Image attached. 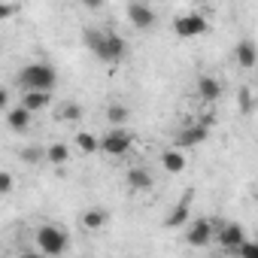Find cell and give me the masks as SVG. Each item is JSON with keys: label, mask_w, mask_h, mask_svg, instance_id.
<instances>
[{"label": "cell", "mask_w": 258, "mask_h": 258, "mask_svg": "<svg viewBox=\"0 0 258 258\" xmlns=\"http://www.w3.org/2000/svg\"><path fill=\"white\" fill-rule=\"evenodd\" d=\"M19 103H25L31 112H40V109H46L49 103H52V91H22V100Z\"/></svg>", "instance_id": "18"}, {"label": "cell", "mask_w": 258, "mask_h": 258, "mask_svg": "<svg viewBox=\"0 0 258 258\" xmlns=\"http://www.w3.org/2000/svg\"><path fill=\"white\" fill-rule=\"evenodd\" d=\"M79 4H82L88 13H97V10H103V4H106V0H79Z\"/></svg>", "instance_id": "26"}, {"label": "cell", "mask_w": 258, "mask_h": 258, "mask_svg": "<svg viewBox=\"0 0 258 258\" xmlns=\"http://www.w3.org/2000/svg\"><path fill=\"white\" fill-rule=\"evenodd\" d=\"M216 240H219V246H222L225 252H234V249L246 240V231H243V225H237V222L219 219V222H216Z\"/></svg>", "instance_id": "8"}, {"label": "cell", "mask_w": 258, "mask_h": 258, "mask_svg": "<svg viewBox=\"0 0 258 258\" xmlns=\"http://www.w3.org/2000/svg\"><path fill=\"white\" fill-rule=\"evenodd\" d=\"M252 237H255V240H258V228H255V234H252Z\"/></svg>", "instance_id": "30"}, {"label": "cell", "mask_w": 258, "mask_h": 258, "mask_svg": "<svg viewBox=\"0 0 258 258\" xmlns=\"http://www.w3.org/2000/svg\"><path fill=\"white\" fill-rule=\"evenodd\" d=\"M10 106H13V103H10V91H0V109H4V112H7Z\"/></svg>", "instance_id": "28"}, {"label": "cell", "mask_w": 258, "mask_h": 258, "mask_svg": "<svg viewBox=\"0 0 258 258\" xmlns=\"http://www.w3.org/2000/svg\"><path fill=\"white\" fill-rule=\"evenodd\" d=\"M106 222H109V213H106L103 207H88V210L82 213V228H85L88 234H100V231L106 228Z\"/></svg>", "instance_id": "14"}, {"label": "cell", "mask_w": 258, "mask_h": 258, "mask_svg": "<svg viewBox=\"0 0 258 258\" xmlns=\"http://www.w3.org/2000/svg\"><path fill=\"white\" fill-rule=\"evenodd\" d=\"M34 240H37V252H40V255H49V258L64 255V252H67V246H70L67 231H64L61 225H52V222L40 225V228H37V234H34Z\"/></svg>", "instance_id": "3"}, {"label": "cell", "mask_w": 258, "mask_h": 258, "mask_svg": "<svg viewBox=\"0 0 258 258\" xmlns=\"http://www.w3.org/2000/svg\"><path fill=\"white\" fill-rule=\"evenodd\" d=\"M124 182H127V188L131 191H152V185H155V176H152V170H146V167H131L127 170V176H124Z\"/></svg>", "instance_id": "13"}, {"label": "cell", "mask_w": 258, "mask_h": 258, "mask_svg": "<svg viewBox=\"0 0 258 258\" xmlns=\"http://www.w3.org/2000/svg\"><path fill=\"white\" fill-rule=\"evenodd\" d=\"M185 155H182V149L179 146H173V149H164L161 152V167L167 170V173H182L185 170Z\"/></svg>", "instance_id": "17"}, {"label": "cell", "mask_w": 258, "mask_h": 258, "mask_svg": "<svg viewBox=\"0 0 258 258\" xmlns=\"http://www.w3.org/2000/svg\"><path fill=\"white\" fill-rule=\"evenodd\" d=\"M195 94H198L204 103H216V100L222 97V79H216V76H210V73L198 76V79H195Z\"/></svg>", "instance_id": "10"}, {"label": "cell", "mask_w": 258, "mask_h": 258, "mask_svg": "<svg viewBox=\"0 0 258 258\" xmlns=\"http://www.w3.org/2000/svg\"><path fill=\"white\" fill-rule=\"evenodd\" d=\"M234 58H237V64H240L243 70H249V67L258 64V46H255L252 40H240L237 49H234Z\"/></svg>", "instance_id": "15"}, {"label": "cell", "mask_w": 258, "mask_h": 258, "mask_svg": "<svg viewBox=\"0 0 258 258\" xmlns=\"http://www.w3.org/2000/svg\"><path fill=\"white\" fill-rule=\"evenodd\" d=\"M127 22H131L137 31H152L155 22H158V16H155L149 0H134V4L127 7Z\"/></svg>", "instance_id": "9"}, {"label": "cell", "mask_w": 258, "mask_h": 258, "mask_svg": "<svg viewBox=\"0 0 258 258\" xmlns=\"http://www.w3.org/2000/svg\"><path fill=\"white\" fill-rule=\"evenodd\" d=\"M82 43H85V49H88L97 61H103V64H118V61H124V55H127V43H124L115 31L85 28V31H82Z\"/></svg>", "instance_id": "1"}, {"label": "cell", "mask_w": 258, "mask_h": 258, "mask_svg": "<svg viewBox=\"0 0 258 258\" xmlns=\"http://www.w3.org/2000/svg\"><path fill=\"white\" fill-rule=\"evenodd\" d=\"M234 255H240V258H258V240L252 237V240H243L237 249H234Z\"/></svg>", "instance_id": "23"}, {"label": "cell", "mask_w": 258, "mask_h": 258, "mask_svg": "<svg viewBox=\"0 0 258 258\" xmlns=\"http://www.w3.org/2000/svg\"><path fill=\"white\" fill-rule=\"evenodd\" d=\"M13 182H16V179H13V173H10V170L0 173V191H4V195H10V191H13Z\"/></svg>", "instance_id": "25"}, {"label": "cell", "mask_w": 258, "mask_h": 258, "mask_svg": "<svg viewBox=\"0 0 258 258\" xmlns=\"http://www.w3.org/2000/svg\"><path fill=\"white\" fill-rule=\"evenodd\" d=\"M13 13H16V4H10V0H7V4L0 7V19H13Z\"/></svg>", "instance_id": "27"}, {"label": "cell", "mask_w": 258, "mask_h": 258, "mask_svg": "<svg viewBox=\"0 0 258 258\" xmlns=\"http://www.w3.org/2000/svg\"><path fill=\"white\" fill-rule=\"evenodd\" d=\"M16 82H19L22 91H31V88L34 91H52L58 85V70L49 61H31L19 70Z\"/></svg>", "instance_id": "2"}, {"label": "cell", "mask_w": 258, "mask_h": 258, "mask_svg": "<svg viewBox=\"0 0 258 258\" xmlns=\"http://www.w3.org/2000/svg\"><path fill=\"white\" fill-rule=\"evenodd\" d=\"M210 31V22H207V16L204 13H182V16H176L173 19V34L179 37V40H201L204 34Z\"/></svg>", "instance_id": "5"}, {"label": "cell", "mask_w": 258, "mask_h": 258, "mask_svg": "<svg viewBox=\"0 0 258 258\" xmlns=\"http://www.w3.org/2000/svg\"><path fill=\"white\" fill-rule=\"evenodd\" d=\"M106 118H109V124H127L131 109L121 106V103H109V106H106Z\"/></svg>", "instance_id": "21"}, {"label": "cell", "mask_w": 258, "mask_h": 258, "mask_svg": "<svg viewBox=\"0 0 258 258\" xmlns=\"http://www.w3.org/2000/svg\"><path fill=\"white\" fill-rule=\"evenodd\" d=\"M255 201H258V182H255Z\"/></svg>", "instance_id": "29"}, {"label": "cell", "mask_w": 258, "mask_h": 258, "mask_svg": "<svg viewBox=\"0 0 258 258\" xmlns=\"http://www.w3.org/2000/svg\"><path fill=\"white\" fill-rule=\"evenodd\" d=\"M188 219H191V191H185L179 198V204L173 207V213L164 219V228H188Z\"/></svg>", "instance_id": "11"}, {"label": "cell", "mask_w": 258, "mask_h": 258, "mask_svg": "<svg viewBox=\"0 0 258 258\" xmlns=\"http://www.w3.org/2000/svg\"><path fill=\"white\" fill-rule=\"evenodd\" d=\"M216 240V222L213 219H195L188 222V234H185V243L195 246V249H204Z\"/></svg>", "instance_id": "6"}, {"label": "cell", "mask_w": 258, "mask_h": 258, "mask_svg": "<svg viewBox=\"0 0 258 258\" xmlns=\"http://www.w3.org/2000/svg\"><path fill=\"white\" fill-rule=\"evenodd\" d=\"M73 146H76L82 155H97V152H100V137L91 134V131H76V134H73Z\"/></svg>", "instance_id": "16"}, {"label": "cell", "mask_w": 258, "mask_h": 258, "mask_svg": "<svg viewBox=\"0 0 258 258\" xmlns=\"http://www.w3.org/2000/svg\"><path fill=\"white\" fill-rule=\"evenodd\" d=\"M46 161L55 164V167H64V164L70 161V146H67V143H52V146L46 149Z\"/></svg>", "instance_id": "19"}, {"label": "cell", "mask_w": 258, "mask_h": 258, "mask_svg": "<svg viewBox=\"0 0 258 258\" xmlns=\"http://www.w3.org/2000/svg\"><path fill=\"white\" fill-rule=\"evenodd\" d=\"M19 158H22L25 164H40V161H46V149H43V146H25V149L19 152Z\"/></svg>", "instance_id": "22"}, {"label": "cell", "mask_w": 258, "mask_h": 258, "mask_svg": "<svg viewBox=\"0 0 258 258\" xmlns=\"http://www.w3.org/2000/svg\"><path fill=\"white\" fill-rule=\"evenodd\" d=\"M55 118H58V121H79V118H82V106H79L76 100H67V103L58 106Z\"/></svg>", "instance_id": "20"}, {"label": "cell", "mask_w": 258, "mask_h": 258, "mask_svg": "<svg viewBox=\"0 0 258 258\" xmlns=\"http://www.w3.org/2000/svg\"><path fill=\"white\" fill-rule=\"evenodd\" d=\"M134 146V134L127 131L124 124H112L109 131L100 137V152L109 155V158H124Z\"/></svg>", "instance_id": "4"}, {"label": "cell", "mask_w": 258, "mask_h": 258, "mask_svg": "<svg viewBox=\"0 0 258 258\" xmlns=\"http://www.w3.org/2000/svg\"><path fill=\"white\" fill-rule=\"evenodd\" d=\"M210 137V124L201 118V121H191V124H185V127H179L176 131V146L179 149H195V146H201L204 140Z\"/></svg>", "instance_id": "7"}, {"label": "cell", "mask_w": 258, "mask_h": 258, "mask_svg": "<svg viewBox=\"0 0 258 258\" xmlns=\"http://www.w3.org/2000/svg\"><path fill=\"white\" fill-rule=\"evenodd\" d=\"M237 106H240V112H243V115H249V112H252L255 97H252V91H249V88H240V94H237Z\"/></svg>", "instance_id": "24"}, {"label": "cell", "mask_w": 258, "mask_h": 258, "mask_svg": "<svg viewBox=\"0 0 258 258\" xmlns=\"http://www.w3.org/2000/svg\"><path fill=\"white\" fill-rule=\"evenodd\" d=\"M31 118H34V112H31L25 103L7 109V124H10V131H16V134H25V131H28V127H31Z\"/></svg>", "instance_id": "12"}]
</instances>
